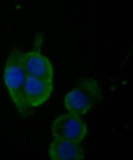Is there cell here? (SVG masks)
Returning a JSON list of instances; mask_svg holds the SVG:
<instances>
[{
    "instance_id": "cell-2",
    "label": "cell",
    "mask_w": 133,
    "mask_h": 160,
    "mask_svg": "<svg viewBox=\"0 0 133 160\" xmlns=\"http://www.w3.org/2000/svg\"><path fill=\"white\" fill-rule=\"evenodd\" d=\"M101 99V89L97 81L93 78L82 77L77 80L73 89L65 96L64 105L69 113L81 116Z\"/></svg>"
},
{
    "instance_id": "cell-6",
    "label": "cell",
    "mask_w": 133,
    "mask_h": 160,
    "mask_svg": "<svg viewBox=\"0 0 133 160\" xmlns=\"http://www.w3.org/2000/svg\"><path fill=\"white\" fill-rule=\"evenodd\" d=\"M49 154L54 160H81L85 150L80 143L70 140L54 139L49 147Z\"/></svg>"
},
{
    "instance_id": "cell-3",
    "label": "cell",
    "mask_w": 133,
    "mask_h": 160,
    "mask_svg": "<svg viewBox=\"0 0 133 160\" xmlns=\"http://www.w3.org/2000/svg\"><path fill=\"white\" fill-rule=\"evenodd\" d=\"M52 132L54 139L80 143L87 135L88 127L80 115L69 113L61 115L55 120Z\"/></svg>"
},
{
    "instance_id": "cell-1",
    "label": "cell",
    "mask_w": 133,
    "mask_h": 160,
    "mask_svg": "<svg viewBox=\"0 0 133 160\" xmlns=\"http://www.w3.org/2000/svg\"><path fill=\"white\" fill-rule=\"evenodd\" d=\"M26 76L23 53L20 49H14L6 63L4 81L12 100L23 115H26L30 109L26 103L24 95V85Z\"/></svg>"
},
{
    "instance_id": "cell-4",
    "label": "cell",
    "mask_w": 133,
    "mask_h": 160,
    "mask_svg": "<svg viewBox=\"0 0 133 160\" xmlns=\"http://www.w3.org/2000/svg\"><path fill=\"white\" fill-rule=\"evenodd\" d=\"M53 89V80L40 79L27 75L24 85V95L26 105L30 108L42 105L49 99Z\"/></svg>"
},
{
    "instance_id": "cell-5",
    "label": "cell",
    "mask_w": 133,
    "mask_h": 160,
    "mask_svg": "<svg viewBox=\"0 0 133 160\" xmlns=\"http://www.w3.org/2000/svg\"><path fill=\"white\" fill-rule=\"evenodd\" d=\"M23 62L27 75L40 79L53 80V65L48 58L39 50L23 53Z\"/></svg>"
}]
</instances>
